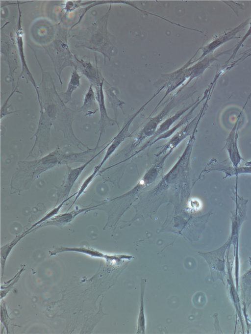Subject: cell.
<instances>
[{
  "label": "cell",
  "mask_w": 251,
  "mask_h": 334,
  "mask_svg": "<svg viewBox=\"0 0 251 334\" xmlns=\"http://www.w3.org/2000/svg\"><path fill=\"white\" fill-rule=\"evenodd\" d=\"M76 194V192L75 193V194H73L70 197H68L67 199L64 200L59 205H58L57 206L53 208L51 210H50V211H49L44 217H43L41 219H40L38 221H37L36 223L34 224L32 227L29 229L27 231H25L24 233L26 234L29 231H31V229H33L34 227H36L38 225H41L42 224L44 223V222H46L47 221L49 220L50 218H52L56 215H57L62 207V206L64 205V204L69 200L71 199L72 197H73L74 196H75Z\"/></svg>",
  "instance_id": "obj_21"
},
{
  "label": "cell",
  "mask_w": 251,
  "mask_h": 334,
  "mask_svg": "<svg viewBox=\"0 0 251 334\" xmlns=\"http://www.w3.org/2000/svg\"><path fill=\"white\" fill-rule=\"evenodd\" d=\"M149 102L146 103L139 110L128 119L119 133L107 144V149L103 159L100 163L98 165L96 166V167L98 169L100 170L103 164L113 154L123 141L127 138L132 136L131 133L129 131L130 126L134 118L142 110Z\"/></svg>",
  "instance_id": "obj_9"
},
{
  "label": "cell",
  "mask_w": 251,
  "mask_h": 334,
  "mask_svg": "<svg viewBox=\"0 0 251 334\" xmlns=\"http://www.w3.org/2000/svg\"><path fill=\"white\" fill-rule=\"evenodd\" d=\"M146 282V280L143 279L141 280L140 283V301L137 334H144L145 332L146 319L144 313V295Z\"/></svg>",
  "instance_id": "obj_20"
},
{
  "label": "cell",
  "mask_w": 251,
  "mask_h": 334,
  "mask_svg": "<svg viewBox=\"0 0 251 334\" xmlns=\"http://www.w3.org/2000/svg\"><path fill=\"white\" fill-rule=\"evenodd\" d=\"M42 72V79L37 94L40 107V117L36 131L33 137L41 143L50 141V130L54 126L60 131L64 138L79 148L88 147L83 144L75 135L72 128L74 111L68 108L57 93L52 77L44 72L39 63Z\"/></svg>",
  "instance_id": "obj_1"
},
{
  "label": "cell",
  "mask_w": 251,
  "mask_h": 334,
  "mask_svg": "<svg viewBox=\"0 0 251 334\" xmlns=\"http://www.w3.org/2000/svg\"><path fill=\"white\" fill-rule=\"evenodd\" d=\"M208 165L209 167L207 170L208 172L211 171L222 172L225 174L224 179L234 176H238V175L241 174L251 175V165L234 167L232 166H231L224 163V162H216L215 160L213 161L212 163H210Z\"/></svg>",
  "instance_id": "obj_15"
},
{
  "label": "cell",
  "mask_w": 251,
  "mask_h": 334,
  "mask_svg": "<svg viewBox=\"0 0 251 334\" xmlns=\"http://www.w3.org/2000/svg\"><path fill=\"white\" fill-rule=\"evenodd\" d=\"M108 12L91 26L82 29L75 35L77 40L76 47H83L103 54L104 58H109L111 43L106 29Z\"/></svg>",
  "instance_id": "obj_2"
},
{
  "label": "cell",
  "mask_w": 251,
  "mask_h": 334,
  "mask_svg": "<svg viewBox=\"0 0 251 334\" xmlns=\"http://www.w3.org/2000/svg\"><path fill=\"white\" fill-rule=\"evenodd\" d=\"M173 98L167 105L156 116L151 118L135 136L132 147H136L146 138L152 136L158 128L159 124L174 107L176 103Z\"/></svg>",
  "instance_id": "obj_8"
},
{
  "label": "cell",
  "mask_w": 251,
  "mask_h": 334,
  "mask_svg": "<svg viewBox=\"0 0 251 334\" xmlns=\"http://www.w3.org/2000/svg\"><path fill=\"white\" fill-rule=\"evenodd\" d=\"M250 26L248 30L245 34V35L243 37L240 41L235 46H234V48L232 51V52L230 57L226 60V61L224 64V67H226L229 62L235 56L236 53L237 52L239 49L241 47L243 43L246 40V39L251 34V22L250 23ZM223 66V67H224Z\"/></svg>",
  "instance_id": "obj_25"
},
{
  "label": "cell",
  "mask_w": 251,
  "mask_h": 334,
  "mask_svg": "<svg viewBox=\"0 0 251 334\" xmlns=\"http://www.w3.org/2000/svg\"><path fill=\"white\" fill-rule=\"evenodd\" d=\"M18 8L19 15L15 31L16 42L22 65V71L19 78L21 77H24L27 83L30 82L34 87L37 94L38 92V86L37 85L31 73L29 70L24 53V31L22 26V12L20 8L19 3H18Z\"/></svg>",
  "instance_id": "obj_7"
},
{
  "label": "cell",
  "mask_w": 251,
  "mask_h": 334,
  "mask_svg": "<svg viewBox=\"0 0 251 334\" xmlns=\"http://www.w3.org/2000/svg\"><path fill=\"white\" fill-rule=\"evenodd\" d=\"M251 96V93L250 94V95H249V97H248V99H247V101H246V103H245L244 106H246V105L247 104V103L248 100H249V99H250ZM244 106V107H245Z\"/></svg>",
  "instance_id": "obj_27"
},
{
  "label": "cell",
  "mask_w": 251,
  "mask_h": 334,
  "mask_svg": "<svg viewBox=\"0 0 251 334\" xmlns=\"http://www.w3.org/2000/svg\"><path fill=\"white\" fill-rule=\"evenodd\" d=\"M231 244V240L229 237L226 243L217 249L206 253H199L208 264L213 282L220 280L224 283L226 253Z\"/></svg>",
  "instance_id": "obj_5"
},
{
  "label": "cell",
  "mask_w": 251,
  "mask_h": 334,
  "mask_svg": "<svg viewBox=\"0 0 251 334\" xmlns=\"http://www.w3.org/2000/svg\"><path fill=\"white\" fill-rule=\"evenodd\" d=\"M0 52L3 55L4 60L8 66V74L6 76V80L12 84V90L16 87L14 74L17 68L18 50L16 40L10 34L9 36L3 34V38L1 36Z\"/></svg>",
  "instance_id": "obj_6"
},
{
  "label": "cell",
  "mask_w": 251,
  "mask_h": 334,
  "mask_svg": "<svg viewBox=\"0 0 251 334\" xmlns=\"http://www.w3.org/2000/svg\"><path fill=\"white\" fill-rule=\"evenodd\" d=\"M99 109L96 93L93 85L90 84L84 95L83 104L79 108L78 111L84 112L85 116H91L95 114Z\"/></svg>",
  "instance_id": "obj_18"
},
{
  "label": "cell",
  "mask_w": 251,
  "mask_h": 334,
  "mask_svg": "<svg viewBox=\"0 0 251 334\" xmlns=\"http://www.w3.org/2000/svg\"><path fill=\"white\" fill-rule=\"evenodd\" d=\"M100 170L95 167L92 173L89 175L86 179L84 180L81 185L80 186L78 191L76 192V194L75 197V199L73 202L72 205L70 206L68 211L70 209V208L73 206V205L75 203L77 199L80 197V196L85 192L86 189L89 186L90 184L93 181V179L95 178L97 173Z\"/></svg>",
  "instance_id": "obj_23"
},
{
  "label": "cell",
  "mask_w": 251,
  "mask_h": 334,
  "mask_svg": "<svg viewBox=\"0 0 251 334\" xmlns=\"http://www.w3.org/2000/svg\"><path fill=\"white\" fill-rule=\"evenodd\" d=\"M202 101V100H201ZM196 106L193 107L192 110L181 120L177 124H176L175 127L168 130L167 131L162 133L159 135L154 141L153 144L158 140L161 139H164L169 137L172 135L176 130L182 126L184 124L188 122V121L191 118L192 112L195 108L196 107L198 104Z\"/></svg>",
  "instance_id": "obj_22"
},
{
  "label": "cell",
  "mask_w": 251,
  "mask_h": 334,
  "mask_svg": "<svg viewBox=\"0 0 251 334\" xmlns=\"http://www.w3.org/2000/svg\"><path fill=\"white\" fill-rule=\"evenodd\" d=\"M68 152L59 147L45 156L32 161H19V171L27 175L30 180L37 178L42 173L60 164L69 163Z\"/></svg>",
  "instance_id": "obj_4"
},
{
  "label": "cell",
  "mask_w": 251,
  "mask_h": 334,
  "mask_svg": "<svg viewBox=\"0 0 251 334\" xmlns=\"http://www.w3.org/2000/svg\"><path fill=\"white\" fill-rule=\"evenodd\" d=\"M196 103H193L192 105L189 106L186 108L181 109L177 112L175 115L165 120L158 128L154 134L150 137V138L146 142V143L142 146L141 149L137 152L143 150L146 148L153 144L154 140L161 134L167 131L170 129V128L172 125L178 119L180 116L184 114L187 110H188L191 106L193 105Z\"/></svg>",
  "instance_id": "obj_17"
},
{
  "label": "cell",
  "mask_w": 251,
  "mask_h": 334,
  "mask_svg": "<svg viewBox=\"0 0 251 334\" xmlns=\"http://www.w3.org/2000/svg\"><path fill=\"white\" fill-rule=\"evenodd\" d=\"M98 206H99V205L83 208H77L70 212L67 211L63 213L57 214L44 222V225H42L41 226L47 225L60 226L65 225L72 222L79 214L86 211L88 212L94 210Z\"/></svg>",
  "instance_id": "obj_16"
},
{
  "label": "cell",
  "mask_w": 251,
  "mask_h": 334,
  "mask_svg": "<svg viewBox=\"0 0 251 334\" xmlns=\"http://www.w3.org/2000/svg\"><path fill=\"white\" fill-rule=\"evenodd\" d=\"M241 54H242V55L237 60L232 62L230 64V65L226 68V70L228 71L230 70L231 68L235 67L238 63L241 62L242 61H244L249 56H251V48L245 51Z\"/></svg>",
  "instance_id": "obj_26"
},
{
  "label": "cell",
  "mask_w": 251,
  "mask_h": 334,
  "mask_svg": "<svg viewBox=\"0 0 251 334\" xmlns=\"http://www.w3.org/2000/svg\"><path fill=\"white\" fill-rule=\"evenodd\" d=\"M251 19V17L249 18L234 28L220 35L209 44L201 48L203 52L199 59L204 57L207 54L213 52L215 49L226 42L235 38H240V36H236V35L238 32L244 30Z\"/></svg>",
  "instance_id": "obj_11"
},
{
  "label": "cell",
  "mask_w": 251,
  "mask_h": 334,
  "mask_svg": "<svg viewBox=\"0 0 251 334\" xmlns=\"http://www.w3.org/2000/svg\"><path fill=\"white\" fill-rule=\"evenodd\" d=\"M238 121L239 119H238L227 137L225 145L232 166L234 167L239 166L241 161L243 159L240 155L237 143V134L236 130Z\"/></svg>",
  "instance_id": "obj_14"
},
{
  "label": "cell",
  "mask_w": 251,
  "mask_h": 334,
  "mask_svg": "<svg viewBox=\"0 0 251 334\" xmlns=\"http://www.w3.org/2000/svg\"><path fill=\"white\" fill-rule=\"evenodd\" d=\"M81 76L78 73L77 67H74L66 90L59 93L63 102L66 104L71 100L73 92L80 86Z\"/></svg>",
  "instance_id": "obj_19"
},
{
  "label": "cell",
  "mask_w": 251,
  "mask_h": 334,
  "mask_svg": "<svg viewBox=\"0 0 251 334\" xmlns=\"http://www.w3.org/2000/svg\"><path fill=\"white\" fill-rule=\"evenodd\" d=\"M198 115L195 118L190 122H188L187 124L183 127L179 131L175 134L169 141L164 145L162 149L161 150L158 154H160L167 151L170 154L175 148L179 145L182 141L185 139L187 137L190 135L192 133H193L197 128L198 123L200 119L198 117Z\"/></svg>",
  "instance_id": "obj_13"
},
{
  "label": "cell",
  "mask_w": 251,
  "mask_h": 334,
  "mask_svg": "<svg viewBox=\"0 0 251 334\" xmlns=\"http://www.w3.org/2000/svg\"><path fill=\"white\" fill-rule=\"evenodd\" d=\"M104 79L101 82L94 86L96 90V99L98 103L100 112V118L98 122L100 134L96 146L98 148L102 133L104 132L107 127L113 126L117 124L116 121L109 118L107 115L104 102L103 86Z\"/></svg>",
  "instance_id": "obj_10"
},
{
  "label": "cell",
  "mask_w": 251,
  "mask_h": 334,
  "mask_svg": "<svg viewBox=\"0 0 251 334\" xmlns=\"http://www.w3.org/2000/svg\"><path fill=\"white\" fill-rule=\"evenodd\" d=\"M18 87H19V78L18 79L17 82L16 83V87L15 89L11 91V93L7 98V99L5 100V102L2 105L0 108V120H1L4 118L5 116L7 115H10L11 114H13L15 112H16L18 111H9L8 109L9 107L11 105V104L8 105V102L10 100V98L13 95V94L15 93H18L20 94H22L21 92H20L18 90Z\"/></svg>",
  "instance_id": "obj_24"
},
{
  "label": "cell",
  "mask_w": 251,
  "mask_h": 334,
  "mask_svg": "<svg viewBox=\"0 0 251 334\" xmlns=\"http://www.w3.org/2000/svg\"><path fill=\"white\" fill-rule=\"evenodd\" d=\"M106 148L107 146H105L104 148L100 150L98 154H95L83 164L79 167L72 168L68 166V171L66 174V176L62 185L59 187L61 193H63V197L68 196L75 181L85 168Z\"/></svg>",
  "instance_id": "obj_12"
},
{
  "label": "cell",
  "mask_w": 251,
  "mask_h": 334,
  "mask_svg": "<svg viewBox=\"0 0 251 334\" xmlns=\"http://www.w3.org/2000/svg\"><path fill=\"white\" fill-rule=\"evenodd\" d=\"M57 26V31L53 39L49 44L42 46L53 63L54 72L61 86L62 82L61 77L62 70L67 66L75 67L76 65L74 62L75 55L69 49L67 29L61 26L60 23Z\"/></svg>",
  "instance_id": "obj_3"
}]
</instances>
